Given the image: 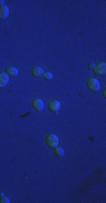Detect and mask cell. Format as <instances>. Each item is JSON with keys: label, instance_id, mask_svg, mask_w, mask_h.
Returning <instances> with one entry per match:
<instances>
[{"label": "cell", "instance_id": "9", "mask_svg": "<svg viewBox=\"0 0 106 203\" xmlns=\"http://www.w3.org/2000/svg\"><path fill=\"white\" fill-rule=\"evenodd\" d=\"M6 73L8 74V76H11V77H15V76H17L18 74V70H17L16 68L14 67H9L6 69Z\"/></svg>", "mask_w": 106, "mask_h": 203}, {"label": "cell", "instance_id": "8", "mask_svg": "<svg viewBox=\"0 0 106 203\" xmlns=\"http://www.w3.org/2000/svg\"><path fill=\"white\" fill-rule=\"evenodd\" d=\"M8 81H9V76L7 73H0V87L6 86Z\"/></svg>", "mask_w": 106, "mask_h": 203}, {"label": "cell", "instance_id": "4", "mask_svg": "<svg viewBox=\"0 0 106 203\" xmlns=\"http://www.w3.org/2000/svg\"><path fill=\"white\" fill-rule=\"evenodd\" d=\"M43 107H44V103H43L42 99L36 98V99H34L33 101V108L34 110H36L37 112H41V111L43 110Z\"/></svg>", "mask_w": 106, "mask_h": 203}, {"label": "cell", "instance_id": "5", "mask_svg": "<svg viewBox=\"0 0 106 203\" xmlns=\"http://www.w3.org/2000/svg\"><path fill=\"white\" fill-rule=\"evenodd\" d=\"M9 16V8L7 6H1L0 7V19H6Z\"/></svg>", "mask_w": 106, "mask_h": 203}, {"label": "cell", "instance_id": "1", "mask_svg": "<svg viewBox=\"0 0 106 203\" xmlns=\"http://www.w3.org/2000/svg\"><path fill=\"white\" fill-rule=\"evenodd\" d=\"M46 145L52 148V149H54L58 147L59 145V139H58V137L54 134H49L46 137Z\"/></svg>", "mask_w": 106, "mask_h": 203}, {"label": "cell", "instance_id": "3", "mask_svg": "<svg viewBox=\"0 0 106 203\" xmlns=\"http://www.w3.org/2000/svg\"><path fill=\"white\" fill-rule=\"evenodd\" d=\"M94 72H95L96 74H101V76L105 74V72H106V64H105V63H98L97 66H95V67H94Z\"/></svg>", "mask_w": 106, "mask_h": 203}, {"label": "cell", "instance_id": "11", "mask_svg": "<svg viewBox=\"0 0 106 203\" xmlns=\"http://www.w3.org/2000/svg\"><path fill=\"white\" fill-rule=\"evenodd\" d=\"M43 76L45 77V79H46V80H51V79L53 78V74H52L51 72H45Z\"/></svg>", "mask_w": 106, "mask_h": 203}, {"label": "cell", "instance_id": "7", "mask_svg": "<svg viewBox=\"0 0 106 203\" xmlns=\"http://www.w3.org/2000/svg\"><path fill=\"white\" fill-rule=\"evenodd\" d=\"M49 108H50V111H52V112L58 113L59 108H60V102H58V101H51L50 104H49Z\"/></svg>", "mask_w": 106, "mask_h": 203}, {"label": "cell", "instance_id": "2", "mask_svg": "<svg viewBox=\"0 0 106 203\" xmlns=\"http://www.w3.org/2000/svg\"><path fill=\"white\" fill-rule=\"evenodd\" d=\"M87 86H88V88H89L90 90H93V91H99V89H101V85L98 83V80L95 78L88 79Z\"/></svg>", "mask_w": 106, "mask_h": 203}, {"label": "cell", "instance_id": "6", "mask_svg": "<svg viewBox=\"0 0 106 203\" xmlns=\"http://www.w3.org/2000/svg\"><path fill=\"white\" fill-rule=\"evenodd\" d=\"M32 74H33L34 77H36V78H41V77H43V74H44V71H43V69L39 67H34L32 69Z\"/></svg>", "mask_w": 106, "mask_h": 203}, {"label": "cell", "instance_id": "14", "mask_svg": "<svg viewBox=\"0 0 106 203\" xmlns=\"http://www.w3.org/2000/svg\"><path fill=\"white\" fill-rule=\"evenodd\" d=\"M2 4H4V1H2V0H0V5H2Z\"/></svg>", "mask_w": 106, "mask_h": 203}, {"label": "cell", "instance_id": "10", "mask_svg": "<svg viewBox=\"0 0 106 203\" xmlns=\"http://www.w3.org/2000/svg\"><path fill=\"white\" fill-rule=\"evenodd\" d=\"M63 155H64L63 149H61V148H58V147H56V157L60 158V157H62Z\"/></svg>", "mask_w": 106, "mask_h": 203}, {"label": "cell", "instance_id": "12", "mask_svg": "<svg viewBox=\"0 0 106 203\" xmlns=\"http://www.w3.org/2000/svg\"><path fill=\"white\" fill-rule=\"evenodd\" d=\"M0 202L1 203H8L9 202V200H8V199H6V197H4V194H0Z\"/></svg>", "mask_w": 106, "mask_h": 203}, {"label": "cell", "instance_id": "13", "mask_svg": "<svg viewBox=\"0 0 106 203\" xmlns=\"http://www.w3.org/2000/svg\"><path fill=\"white\" fill-rule=\"evenodd\" d=\"M88 67H89V69H93V68H94V64H93V63H91V64H89V66H88Z\"/></svg>", "mask_w": 106, "mask_h": 203}]
</instances>
